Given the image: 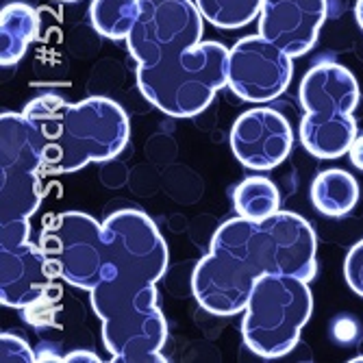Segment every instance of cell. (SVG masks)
I'll return each instance as SVG.
<instances>
[{"label": "cell", "mask_w": 363, "mask_h": 363, "mask_svg": "<svg viewBox=\"0 0 363 363\" xmlns=\"http://www.w3.org/2000/svg\"><path fill=\"white\" fill-rule=\"evenodd\" d=\"M103 228L113 272L89 291L103 344L120 363H163L168 322L157 305V283L168 270V244L140 209L111 213Z\"/></svg>", "instance_id": "6da1fadb"}, {"label": "cell", "mask_w": 363, "mask_h": 363, "mask_svg": "<svg viewBox=\"0 0 363 363\" xmlns=\"http://www.w3.org/2000/svg\"><path fill=\"white\" fill-rule=\"evenodd\" d=\"M205 22L196 0H140V18L124 42L138 63L142 96L161 113L194 118L228 87L230 50L203 42Z\"/></svg>", "instance_id": "7a4b0ae2"}, {"label": "cell", "mask_w": 363, "mask_h": 363, "mask_svg": "<svg viewBox=\"0 0 363 363\" xmlns=\"http://www.w3.org/2000/svg\"><path fill=\"white\" fill-rule=\"evenodd\" d=\"M318 240L311 224L291 211L263 220L230 218L218 226L209 252L196 263L191 291L207 313H244L255 283L266 274H294L311 281L318 272Z\"/></svg>", "instance_id": "3957f363"}, {"label": "cell", "mask_w": 363, "mask_h": 363, "mask_svg": "<svg viewBox=\"0 0 363 363\" xmlns=\"http://www.w3.org/2000/svg\"><path fill=\"white\" fill-rule=\"evenodd\" d=\"M22 113L42 138L44 174H72L89 163L118 157L130 138L126 111L107 96L70 103L59 94H42Z\"/></svg>", "instance_id": "277c9868"}, {"label": "cell", "mask_w": 363, "mask_h": 363, "mask_svg": "<svg viewBox=\"0 0 363 363\" xmlns=\"http://www.w3.org/2000/svg\"><path fill=\"white\" fill-rule=\"evenodd\" d=\"M298 98L305 109L301 122L305 150L324 161L346 155L357 138L359 83L354 74L335 61H322L303 77Z\"/></svg>", "instance_id": "5b68a950"}, {"label": "cell", "mask_w": 363, "mask_h": 363, "mask_svg": "<svg viewBox=\"0 0 363 363\" xmlns=\"http://www.w3.org/2000/svg\"><path fill=\"white\" fill-rule=\"evenodd\" d=\"M311 311L313 296L307 279L294 274L261 277L244 309V342L257 357L279 359L298 344Z\"/></svg>", "instance_id": "8992f818"}, {"label": "cell", "mask_w": 363, "mask_h": 363, "mask_svg": "<svg viewBox=\"0 0 363 363\" xmlns=\"http://www.w3.org/2000/svg\"><path fill=\"white\" fill-rule=\"evenodd\" d=\"M42 138L22 111L0 113V224L28 222L42 205Z\"/></svg>", "instance_id": "52a82bcc"}, {"label": "cell", "mask_w": 363, "mask_h": 363, "mask_svg": "<svg viewBox=\"0 0 363 363\" xmlns=\"http://www.w3.org/2000/svg\"><path fill=\"white\" fill-rule=\"evenodd\" d=\"M40 246L55 279L72 287L91 291L111 274L103 224L87 213L63 211L52 216L42 228Z\"/></svg>", "instance_id": "ba28073f"}, {"label": "cell", "mask_w": 363, "mask_h": 363, "mask_svg": "<svg viewBox=\"0 0 363 363\" xmlns=\"http://www.w3.org/2000/svg\"><path fill=\"white\" fill-rule=\"evenodd\" d=\"M291 59L263 35L242 38L228 55V87L246 103H270L291 83Z\"/></svg>", "instance_id": "9c48e42d"}, {"label": "cell", "mask_w": 363, "mask_h": 363, "mask_svg": "<svg viewBox=\"0 0 363 363\" xmlns=\"http://www.w3.org/2000/svg\"><path fill=\"white\" fill-rule=\"evenodd\" d=\"M230 150L244 168L272 170L287 159L294 133L287 118L270 107L244 111L230 128Z\"/></svg>", "instance_id": "30bf717a"}, {"label": "cell", "mask_w": 363, "mask_h": 363, "mask_svg": "<svg viewBox=\"0 0 363 363\" xmlns=\"http://www.w3.org/2000/svg\"><path fill=\"white\" fill-rule=\"evenodd\" d=\"M52 270L40 244L0 242V303L28 309L52 287Z\"/></svg>", "instance_id": "8fae6325"}, {"label": "cell", "mask_w": 363, "mask_h": 363, "mask_svg": "<svg viewBox=\"0 0 363 363\" xmlns=\"http://www.w3.org/2000/svg\"><path fill=\"white\" fill-rule=\"evenodd\" d=\"M326 13V0H263L259 35L274 42L294 59L303 57L318 42Z\"/></svg>", "instance_id": "7c38bea8"}, {"label": "cell", "mask_w": 363, "mask_h": 363, "mask_svg": "<svg viewBox=\"0 0 363 363\" xmlns=\"http://www.w3.org/2000/svg\"><path fill=\"white\" fill-rule=\"evenodd\" d=\"M40 16L26 3H11L0 11V63L16 65L35 42Z\"/></svg>", "instance_id": "4fadbf2b"}, {"label": "cell", "mask_w": 363, "mask_h": 363, "mask_svg": "<svg viewBox=\"0 0 363 363\" xmlns=\"http://www.w3.org/2000/svg\"><path fill=\"white\" fill-rule=\"evenodd\" d=\"M311 203L328 218H344L359 203V183L346 170H324L311 183Z\"/></svg>", "instance_id": "5bb4252c"}, {"label": "cell", "mask_w": 363, "mask_h": 363, "mask_svg": "<svg viewBox=\"0 0 363 363\" xmlns=\"http://www.w3.org/2000/svg\"><path fill=\"white\" fill-rule=\"evenodd\" d=\"M140 18V0H91L89 20L98 35L120 42L126 40Z\"/></svg>", "instance_id": "9a60e30c"}, {"label": "cell", "mask_w": 363, "mask_h": 363, "mask_svg": "<svg viewBox=\"0 0 363 363\" xmlns=\"http://www.w3.org/2000/svg\"><path fill=\"white\" fill-rule=\"evenodd\" d=\"M233 205L238 216L263 220L281 211V196L270 179L248 177L233 189Z\"/></svg>", "instance_id": "2e32d148"}, {"label": "cell", "mask_w": 363, "mask_h": 363, "mask_svg": "<svg viewBox=\"0 0 363 363\" xmlns=\"http://www.w3.org/2000/svg\"><path fill=\"white\" fill-rule=\"evenodd\" d=\"M263 0H196L203 18L218 28H242L261 13Z\"/></svg>", "instance_id": "e0dca14e"}, {"label": "cell", "mask_w": 363, "mask_h": 363, "mask_svg": "<svg viewBox=\"0 0 363 363\" xmlns=\"http://www.w3.org/2000/svg\"><path fill=\"white\" fill-rule=\"evenodd\" d=\"M0 359L3 363H33L38 357L26 344V340L13 335V333H3L0 335Z\"/></svg>", "instance_id": "ac0fdd59"}, {"label": "cell", "mask_w": 363, "mask_h": 363, "mask_svg": "<svg viewBox=\"0 0 363 363\" xmlns=\"http://www.w3.org/2000/svg\"><path fill=\"white\" fill-rule=\"evenodd\" d=\"M344 277L348 287L363 298V240L348 250L344 261Z\"/></svg>", "instance_id": "d6986e66"}, {"label": "cell", "mask_w": 363, "mask_h": 363, "mask_svg": "<svg viewBox=\"0 0 363 363\" xmlns=\"http://www.w3.org/2000/svg\"><path fill=\"white\" fill-rule=\"evenodd\" d=\"M348 155H350L352 166H354L357 170H361V172H363V133L354 138V142H352V146H350Z\"/></svg>", "instance_id": "ffe728a7"}, {"label": "cell", "mask_w": 363, "mask_h": 363, "mask_svg": "<svg viewBox=\"0 0 363 363\" xmlns=\"http://www.w3.org/2000/svg\"><path fill=\"white\" fill-rule=\"evenodd\" d=\"M61 361L65 363H81V361H89V363H98L101 361V357H98L96 352H89V350H77V352H70V354H65Z\"/></svg>", "instance_id": "44dd1931"}, {"label": "cell", "mask_w": 363, "mask_h": 363, "mask_svg": "<svg viewBox=\"0 0 363 363\" xmlns=\"http://www.w3.org/2000/svg\"><path fill=\"white\" fill-rule=\"evenodd\" d=\"M354 18L359 22L361 30H363V0H357V5H354Z\"/></svg>", "instance_id": "7402d4cb"}, {"label": "cell", "mask_w": 363, "mask_h": 363, "mask_svg": "<svg viewBox=\"0 0 363 363\" xmlns=\"http://www.w3.org/2000/svg\"><path fill=\"white\" fill-rule=\"evenodd\" d=\"M55 3H77V0H55Z\"/></svg>", "instance_id": "603a6c76"}, {"label": "cell", "mask_w": 363, "mask_h": 363, "mask_svg": "<svg viewBox=\"0 0 363 363\" xmlns=\"http://www.w3.org/2000/svg\"><path fill=\"white\" fill-rule=\"evenodd\" d=\"M359 361H363V357H354V359H352V363H359Z\"/></svg>", "instance_id": "cb8c5ba5"}]
</instances>
